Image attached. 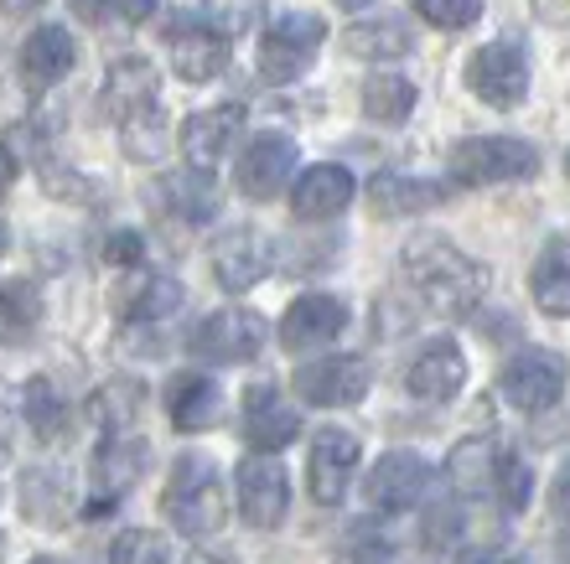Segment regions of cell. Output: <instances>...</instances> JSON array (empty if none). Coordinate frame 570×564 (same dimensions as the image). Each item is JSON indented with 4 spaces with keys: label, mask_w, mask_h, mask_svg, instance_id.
<instances>
[{
    "label": "cell",
    "mask_w": 570,
    "mask_h": 564,
    "mask_svg": "<svg viewBox=\"0 0 570 564\" xmlns=\"http://www.w3.org/2000/svg\"><path fill=\"white\" fill-rule=\"evenodd\" d=\"M244 135V109L239 105H218V109H197L187 125H181V150L193 171H218L228 161L234 140Z\"/></svg>",
    "instance_id": "19"
},
{
    "label": "cell",
    "mask_w": 570,
    "mask_h": 564,
    "mask_svg": "<svg viewBox=\"0 0 570 564\" xmlns=\"http://www.w3.org/2000/svg\"><path fill=\"white\" fill-rule=\"evenodd\" d=\"M415 11L441 31H462L482 16V0H415Z\"/></svg>",
    "instance_id": "39"
},
{
    "label": "cell",
    "mask_w": 570,
    "mask_h": 564,
    "mask_svg": "<svg viewBox=\"0 0 570 564\" xmlns=\"http://www.w3.org/2000/svg\"><path fill=\"white\" fill-rule=\"evenodd\" d=\"M353 192H358V181H353L347 166L316 161L291 181V212H296L301 224H327V218H337L353 202Z\"/></svg>",
    "instance_id": "17"
},
{
    "label": "cell",
    "mask_w": 570,
    "mask_h": 564,
    "mask_svg": "<svg viewBox=\"0 0 570 564\" xmlns=\"http://www.w3.org/2000/svg\"><path fill=\"white\" fill-rule=\"evenodd\" d=\"M343 47L353 58H405L415 52V31L405 21H358V27L343 31Z\"/></svg>",
    "instance_id": "28"
},
{
    "label": "cell",
    "mask_w": 570,
    "mask_h": 564,
    "mask_svg": "<svg viewBox=\"0 0 570 564\" xmlns=\"http://www.w3.org/2000/svg\"><path fill=\"white\" fill-rule=\"evenodd\" d=\"M11 461V441H6V431H0V466Z\"/></svg>",
    "instance_id": "50"
},
{
    "label": "cell",
    "mask_w": 570,
    "mask_h": 564,
    "mask_svg": "<svg viewBox=\"0 0 570 564\" xmlns=\"http://www.w3.org/2000/svg\"><path fill=\"white\" fill-rule=\"evenodd\" d=\"M31 564H68V560H52V554H42V560H31Z\"/></svg>",
    "instance_id": "51"
},
{
    "label": "cell",
    "mask_w": 570,
    "mask_h": 564,
    "mask_svg": "<svg viewBox=\"0 0 570 564\" xmlns=\"http://www.w3.org/2000/svg\"><path fill=\"white\" fill-rule=\"evenodd\" d=\"M6 238H11V234H6V224H0V254H6Z\"/></svg>",
    "instance_id": "52"
},
{
    "label": "cell",
    "mask_w": 570,
    "mask_h": 564,
    "mask_svg": "<svg viewBox=\"0 0 570 564\" xmlns=\"http://www.w3.org/2000/svg\"><path fill=\"white\" fill-rule=\"evenodd\" d=\"M73 62H78V42L68 37V27L31 31L27 47H21V83H27L31 93H47L58 78L73 73Z\"/></svg>",
    "instance_id": "22"
},
{
    "label": "cell",
    "mask_w": 570,
    "mask_h": 564,
    "mask_svg": "<svg viewBox=\"0 0 570 564\" xmlns=\"http://www.w3.org/2000/svg\"><path fill=\"white\" fill-rule=\"evenodd\" d=\"M120 316H130V321H161V316H171L181 306V285L171 280V275H140L136 285H125L120 296Z\"/></svg>",
    "instance_id": "27"
},
{
    "label": "cell",
    "mask_w": 570,
    "mask_h": 564,
    "mask_svg": "<svg viewBox=\"0 0 570 564\" xmlns=\"http://www.w3.org/2000/svg\"><path fill=\"white\" fill-rule=\"evenodd\" d=\"M213 275L224 285L228 296H244V290H255L265 275L275 269V244L259 228H228V234L213 238Z\"/></svg>",
    "instance_id": "12"
},
{
    "label": "cell",
    "mask_w": 570,
    "mask_h": 564,
    "mask_svg": "<svg viewBox=\"0 0 570 564\" xmlns=\"http://www.w3.org/2000/svg\"><path fill=\"white\" fill-rule=\"evenodd\" d=\"M271 342V327L265 316L249 311V306H224L213 311L203 327L193 332V353L203 363H218V368H234V363H255Z\"/></svg>",
    "instance_id": "7"
},
{
    "label": "cell",
    "mask_w": 570,
    "mask_h": 564,
    "mask_svg": "<svg viewBox=\"0 0 570 564\" xmlns=\"http://www.w3.org/2000/svg\"><path fill=\"white\" fill-rule=\"evenodd\" d=\"M466 89L488 109H519L529 99V58L509 42L478 47L466 58Z\"/></svg>",
    "instance_id": "9"
},
{
    "label": "cell",
    "mask_w": 570,
    "mask_h": 564,
    "mask_svg": "<svg viewBox=\"0 0 570 564\" xmlns=\"http://www.w3.org/2000/svg\"><path fill=\"white\" fill-rule=\"evenodd\" d=\"M566 177H570V156H566Z\"/></svg>",
    "instance_id": "54"
},
{
    "label": "cell",
    "mask_w": 570,
    "mask_h": 564,
    "mask_svg": "<svg viewBox=\"0 0 570 564\" xmlns=\"http://www.w3.org/2000/svg\"><path fill=\"white\" fill-rule=\"evenodd\" d=\"M332 6H343V11H363L368 0H332Z\"/></svg>",
    "instance_id": "49"
},
{
    "label": "cell",
    "mask_w": 570,
    "mask_h": 564,
    "mask_svg": "<svg viewBox=\"0 0 570 564\" xmlns=\"http://www.w3.org/2000/svg\"><path fill=\"white\" fill-rule=\"evenodd\" d=\"M239 487V518L249 528H281L285 507H291V482H285V466H275L271 456H249L234 476Z\"/></svg>",
    "instance_id": "15"
},
{
    "label": "cell",
    "mask_w": 570,
    "mask_h": 564,
    "mask_svg": "<svg viewBox=\"0 0 570 564\" xmlns=\"http://www.w3.org/2000/svg\"><path fill=\"white\" fill-rule=\"evenodd\" d=\"M560 564H570V528L560 534Z\"/></svg>",
    "instance_id": "48"
},
{
    "label": "cell",
    "mask_w": 570,
    "mask_h": 564,
    "mask_svg": "<svg viewBox=\"0 0 570 564\" xmlns=\"http://www.w3.org/2000/svg\"><path fill=\"white\" fill-rule=\"evenodd\" d=\"M140 259H146V244H140V234H109L105 238V265L136 269Z\"/></svg>",
    "instance_id": "40"
},
{
    "label": "cell",
    "mask_w": 570,
    "mask_h": 564,
    "mask_svg": "<svg viewBox=\"0 0 570 564\" xmlns=\"http://www.w3.org/2000/svg\"><path fill=\"white\" fill-rule=\"evenodd\" d=\"M11 181H16V156L6 146H0V197L11 192Z\"/></svg>",
    "instance_id": "45"
},
{
    "label": "cell",
    "mask_w": 570,
    "mask_h": 564,
    "mask_svg": "<svg viewBox=\"0 0 570 564\" xmlns=\"http://www.w3.org/2000/svg\"><path fill=\"white\" fill-rule=\"evenodd\" d=\"M136 415H140V388L130 384V378H109L89 399V419L109 435H120L125 425H136Z\"/></svg>",
    "instance_id": "32"
},
{
    "label": "cell",
    "mask_w": 570,
    "mask_h": 564,
    "mask_svg": "<svg viewBox=\"0 0 570 564\" xmlns=\"http://www.w3.org/2000/svg\"><path fill=\"white\" fill-rule=\"evenodd\" d=\"M493 487H498V503L503 507H529V492H534V472L524 466V456H498L493 466Z\"/></svg>",
    "instance_id": "37"
},
{
    "label": "cell",
    "mask_w": 570,
    "mask_h": 564,
    "mask_svg": "<svg viewBox=\"0 0 570 564\" xmlns=\"http://www.w3.org/2000/svg\"><path fill=\"white\" fill-rule=\"evenodd\" d=\"M146 466H150L146 441H136V435H109L89 461V518L115 513V503L146 476Z\"/></svg>",
    "instance_id": "8"
},
{
    "label": "cell",
    "mask_w": 570,
    "mask_h": 564,
    "mask_svg": "<svg viewBox=\"0 0 570 564\" xmlns=\"http://www.w3.org/2000/svg\"><path fill=\"white\" fill-rule=\"evenodd\" d=\"M171 68H177L181 83H213L228 68V42L203 27L177 31L171 37Z\"/></svg>",
    "instance_id": "24"
},
{
    "label": "cell",
    "mask_w": 570,
    "mask_h": 564,
    "mask_svg": "<svg viewBox=\"0 0 570 564\" xmlns=\"http://www.w3.org/2000/svg\"><path fill=\"white\" fill-rule=\"evenodd\" d=\"M441 197H446L441 181L405 177V171H379V177L368 181V208H374V218H415V212L441 208Z\"/></svg>",
    "instance_id": "23"
},
{
    "label": "cell",
    "mask_w": 570,
    "mask_h": 564,
    "mask_svg": "<svg viewBox=\"0 0 570 564\" xmlns=\"http://www.w3.org/2000/svg\"><path fill=\"white\" fill-rule=\"evenodd\" d=\"M425 538H456V513H446V518H441V513H431V523H425Z\"/></svg>",
    "instance_id": "44"
},
{
    "label": "cell",
    "mask_w": 570,
    "mask_h": 564,
    "mask_svg": "<svg viewBox=\"0 0 570 564\" xmlns=\"http://www.w3.org/2000/svg\"><path fill=\"white\" fill-rule=\"evenodd\" d=\"M255 11H259V0H224V6H213L208 16H197L193 27L213 31V37H244V31L255 27Z\"/></svg>",
    "instance_id": "38"
},
{
    "label": "cell",
    "mask_w": 570,
    "mask_h": 564,
    "mask_svg": "<svg viewBox=\"0 0 570 564\" xmlns=\"http://www.w3.org/2000/svg\"><path fill=\"white\" fill-rule=\"evenodd\" d=\"M105 109L120 119V140L130 161H156L166 150L161 125V73L146 58H120L105 78Z\"/></svg>",
    "instance_id": "2"
},
{
    "label": "cell",
    "mask_w": 570,
    "mask_h": 564,
    "mask_svg": "<svg viewBox=\"0 0 570 564\" xmlns=\"http://www.w3.org/2000/svg\"><path fill=\"white\" fill-rule=\"evenodd\" d=\"M42 321V300L27 280L0 285V347H21Z\"/></svg>",
    "instance_id": "30"
},
{
    "label": "cell",
    "mask_w": 570,
    "mask_h": 564,
    "mask_svg": "<svg viewBox=\"0 0 570 564\" xmlns=\"http://www.w3.org/2000/svg\"><path fill=\"white\" fill-rule=\"evenodd\" d=\"M161 507L171 528L187 538H208L228 523V487L218 476V461L213 456H177L171 461V476H166Z\"/></svg>",
    "instance_id": "3"
},
{
    "label": "cell",
    "mask_w": 570,
    "mask_h": 564,
    "mask_svg": "<svg viewBox=\"0 0 570 564\" xmlns=\"http://www.w3.org/2000/svg\"><path fill=\"white\" fill-rule=\"evenodd\" d=\"M296 394L316 409H347L368 394V363L363 357H316L296 368Z\"/></svg>",
    "instance_id": "16"
},
{
    "label": "cell",
    "mask_w": 570,
    "mask_h": 564,
    "mask_svg": "<svg viewBox=\"0 0 570 564\" xmlns=\"http://www.w3.org/2000/svg\"><path fill=\"white\" fill-rule=\"evenodd\" d=\"M327 42V21L316 11H275L259 42V78L265 83H291L312 68L316 47Z\"/></svg>",
    "instance_id": "5"
},
{
    "label": "cell",
    "mask_w": 570,
    "mask_h": 564,
    "mask_svg": "<svg viewBox=\"0 0 570 564\" xmlns=\"http://www.w3.org/2000/svg\"><path fill=\"white\" fill-rule=\"evenodd\" d=\"M353 476H358V435L337 431H316L312 441V456H306V482H312V497L322 507H337L353 487Z\"/></svg>",
    "instance_id": "14"
},
{
    "label": "cell",
    "mask_w": 570,
    "mask_h": 564,
    "mask_svg": "<svg viewBox=\"0 0 570 564\" xmlns=\"http://www.w3.org/2000/svg\"><path fill=\"white\" fill-rule=\"evenodd\" d=\"M493 466H498V451L482 441V435H472V441H456L446 456V482L462 497H478L488 482H493Z\"/></svg>",
    "instance_id": "29"
},
{
    "label": "cell",
    "mask_w": 570,
    "mask_h": 564,
    "mask_svg": "<svg viewBox=\"0 0 570 564\" xmlns=\"http://www.w3.org/2000/svg\"><path fill=\"white\" fill-rule=\"evenodd\" d=\"M21 513L42 528H62L68 523V482L52 466H31L21 476Z\"/></svg>",
    "instance_id": "26"
},
{
    "label": "cell",
    "mask_w": 570,
    "mask_h": 564,
    "mask_svg": "<svg viewBox=\"0 0 570 564\" xmlns=\"http://www.w3.org/2000/svg\"><path fill=\"white\" fill-rule=\"evenodd\" d=\"M462 564H519V554L509 544H493V550H466Z\"/></svg>",
    "instance_id": "42"
},
{
    "label": "cell",
    "mask_w": 570,
    "mask_h": 564,
    "mask_svg": "<svg viewBox=\"0 0 570 564\" xmlns=\"http://www.w3.org/2000/svg\"><path fill=\"white\" fill-rule=\"evenodd\" d=\"M187 564H208V560H203V554H193V560H187Z\"/></svg>",
    "instance_id": "53"
},
{
    "label": "cell",
    "mask_w": 570,
    "mask_h": 564,
    "mask_svg": "<svg viewBox=\"0 0 570 564\" xmlns=\"http://www.w3.org/2000/svg\"><path fill=\"white\" fill-rule=\"evenodd\" d=\"M405 280L415 285V296L435 316L462 321V316L478 311L482 290H488V269L456 244H446V238H415L405 249Z\"/></svg>",
    "instance_id": "1"
},
{
    "label": "cell",
    "mask_w": 570,
    "mask_h": 564,
    "mask_svg": "<svg viewBox=\"0 0 570 564\" xmlns=\"http://www.w3.org/2000/svg\"><path fill=\"white\" fill-rule=\"evenodd\" d=\"M109 564H171V550H166V538L150 534V528H125V534L109 544Z\"/></svg>",
    "instance_id": "36"
},
{
    "label": "cell",
    "mask_w": 570,
    "mask_h": 564,
    "mask_svg": "<svg viewBox=\"0 0 570 564\" xmlns=\"http://www.w3.org/2000/svg\"><path fill=\"white\" fill-rule=\"evenodd\" d=\"M161 197L171 202L177 218H187V224H203L213 212V192L203 187V177H161Z\"/></svg>",
    "instance_id": "35"
},
{
    "label": "cell",
    "mask_w": 570,
    "mask_h": 564,
    "mask_svg": "<svg viewBox=\"0 0 570 564\" xmlns=\"http://www.w3.org/2000/svg\"><path fill=\"white\" fill-rule=\"evenodd\" d=\"M462 384H466V357L456 342H431L405 368V388L421 404H451L462 394Z\"/></svg>",
    "instance_id": "21"
},
{
    "label": "cell",
    "mask_w": 570,
    "mask_h": 564,
    "mask_svg": "<svg viewBox=\"0 0 570 564\" xmlns=\"http://www.w3.org/2000/svg\"><path fill=\"white\" fill-rule=\"evenodd\" d=\"M239 435H244V446L249 451L275 456V451H285L301 435V415L291 409V399H285L275 384H255L249 394H244Z\"/></svg>",
    "instance_id": "13"
},
{
    "label": "cell",
    "mask_w": 570,
    "mask_h": 564,
    "mask_svg": "<svg viewBox=\"0 0 570 564\" xmlns=\"http://www.w3.org/2000/svg\"><path fill=\"white\" fill-rule=\"evenodd\" d=\"M550 503H556V513H570V461H566V466H560L556 487H550Z\"/></svg>",
    "instance_id": "43"
},
{
    "label": "cell",
    "mask_w": 570,
    "mask_h": 564,
    "mask_svg": "<svg viewBox=\"0 0 570 564\" xmlns=\"http://www.w3.org/2000/svg\"><path fill=\"white\" fill-rule=\"evenodd\" d=\"M347 327V306L337 296H296L291 300V311L281 316V347L285 353H312V347H327L337 342Z\"/></svg>",
    "instance_id": "18"
},
{
    "label": "cell",
    "mask_w": 570,
    "mask_h": 564,
    "mask_svg": "<svg viewBox=\"0 0 570 564\" xmlns=\"http://www.w3.org/2000/svg\"><path fill=\"white\" fill-rule=\"evenodd\" d=\"M534 6H540L544 21H566L570 16V0H534Z\"/></svg>",
    "instance_id": "46"
},
{
    "label": "cell",
    "mask_w": 570,
    "mask_h": 564,
    "mask_svg": "<svg viewBox=\"0 0 570 564\" xmlns=\"http://www.w3.org/2000/svg\"><path fill=\"white\" fill-rule=\"evenodd\" d=\"M6 11H31V6H42V0H0Z\"/></svg>",
    "instance_id": "47"
},
{
    "label": "cell",
    "mask_w": 570,
    "mask_h": 564,
    "mask_svg": "<svg viewBox=\"0 0 570 564\" xmlns=\"http://www.w3.org/2000/svg\"><path fill=\"white\" fill-rule=\"evenodd\" d=\"M166 419H171V431L181 435H197V431H213L218 425V409H224V394H218V384H213L208 373H171L166 378Z\"/></svg>",
    "instance_id": "20"
},
{
    "label": "cell",
    "mask_w": 570,
    "mask_h": 564,
    "mask_svg": "<svg viewBox=\"0 0 570 564\" xmlns=\"http://www.w3.org/2000/svg\"><path fill=\"white\" fill-rule=\"evenodd\" d=\"M451 177L462 187H498V181H519L540 171V150L519 140V135H472L446 156Z\"/></svg>",
    "instance_id": "4"
},
{
    "label": "cell",
    "mask_w": 570,
    "mask_h": 564,
    "mask_svg": "<svg viewBox=\"0 0 570 564\" xmlns=\"http://www.w3.org/2000/svg\"><path fill=\"white\" fill-rule=\"evenodd\" d=\"M566 378H570V363L550 347H524L513 353L498 373V394L519 409V415H544L550 404H560L566 394Z\"/></svg>",
    "instance_id": "6"
},
{
    "label": "cell",
    "mask_w": 570,
    "mask_h": 564,
    "mask_svg": "<svg viewBox=\"0 0 570 564\" xmlns=\"http://www.w3.org/2000/svg\"><path fill=\"white\" fill-rule=\"evenodd\" d=\"M21 415H27L31 435L37 441H62L68 435V399H62V388L47 378V373H37V378H27V388H21Z\"/></svg>",
    "instance_id": "25"
},
{
    "label": "cell",
    "mask_w": 570,
    "mask_h": 564,
    "mask_svg": "<svg viewBox=\"0 0 570 564\" xmlns=\"http://www.w3.org/2000/svg\"><path fill=\"white\" fill-rule=\"evenodd\" d=\"M425 492H431V461L415 456V451L379 456V466L363 482V497L374 513H410V507L425 503Z\"/></svg>",
    "instance_id": "11"
},
{
    "label": "cell",
    "mask_w": 570,
    "mask_h": 564,
    "mask_svg": "<svg viewBox=\"0 0 570 564\" xmlns=\"http://www.w3.org/2000/svg\"><path fill=\"white\" fill-rule=\"evenodd\" d=\"M363 115L379 125H400L415 115V83L400 73H374L363 83Z\"/></svg>",
    "instance_id": "31"
},
{
    "label": "cell",
    "mask_w": 570,
    "mask_h": 564,
    "mask_svg": "<svg viewBox=\"0 0 570 564\" xmlns=\"http://www.w3.org/2000/svg\"><path fill=\"white\" fill-rule=\"evenodd\" d=\"M234 181L249 202H271L285 192V181H296V140L291 135H255L234 161Z\"/></svg>",
    "instance_id": "10"
},
{
    "label": "cell",
    "mask_w": 570,
    "mask_h": 564,
    "mask_svg": "<svg viewBox=\"0 0 570 564\" xmlns=\"http://www.w3.org/2000/svg\"><path fill=\"white\" fill-rule=\"evenodd\" d=\"M42 187L52 197H78V202H89V197H94V187H83V181H78V171H62V166H47Z\"/></svg>",
    "instance_id": "41"
},
{
    "label": "cell",
    "mask_w": 570,
    "mask_h": 564,
    "mask_svg": "<svg viewBox=\"0 0 570 564\" xmlns=\"http://www.w3.org/2000/svg\"><path fill=\"white\" fill-rule=\"evenodd\" d=\"M534 300H540L544 316H570V259L560 254H544L540 265H534V280H529Z\"/></svg>",
    "instance_id": "33"
},
{
    "label": "cell",
    "mask_w": 570,
    "mask_h": 564,
    "mask_svg": "<svg viewBox=\"0 0 570 564\" xmlns=\"http://www.w3.org/2000/svg\"><path fill=\"white\" fill-rule=\"evenodd\" d=\"M73 6L78 21H89V27H140V21H150V11H156V0H68Z\"/></svg>",
    "instance_id": "34"
}]
</instances>
